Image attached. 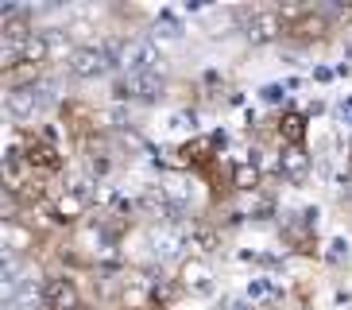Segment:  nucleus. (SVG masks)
Segmentation results:
<instances>
[{
	"instance_id": "nucleus-1",
	"label": "nucleus",
	"mask_w": 352,
	"mask_h": 310,
	"mask_svg": "<svg viewBox=\"0 0 352 310\" xmlns=\"http://www.w3.org/2000/svg\"><path fill=\"white\" fill-rule=\"evenodd\" d=\"M236 20H240V31H244L252 43H275V39L287 35L279 4H252V8H240Z\"/></svg>"
},
{
	"instance_id": "nucleus-2",
	"label": "nucleus",
	"mask_w": 352,
	"mask_h": 310,
	"mask_svg": "<svg viewBox=\"0 0 352 310\" xmlns=\"http://www.w3.org/2000/svg\"><path fill=\"white\" fill-rule=\"evenodd\" d=\"M20 155L28 159L32 171H43V175H54L63 167V147L54 144L51 136H39V132H23L20 136Z\"/></svg>"
},
{
	"instance_id": "nucleus-3",
	"label": "nucleus",
	"mask_w": 352,
	"mask_h": 310,
	"mask_svg": "<svg viewBox=\"0 0 352 310\" xmlns=\"http://www.w3.org/2000/svg\"><path fill=\"white\" fill-rule=\"evenodd\" d=\"M39 299L47 310H78L85 307L82 302V287H78V279L70 271H58V276H47L39 287Z\"/></svg>"
},
{
	"instance_id": "nucleus-4",
	"label": "nucleus",
	"mask_w": 352,
	"mask_h": 310,
	"mask_svg": "<svg viewBox=\"0 0 352 310\" xmlns=\"http://www.w3.org/2000/svg\"><path fill=\"white\" fill-rule=\"evenodd\" d=\"M63 121H66V132L74 136V144L78 147L89 144V140H101V116H97L94 105L66 101L63 105Z\"/></svg>"
},
{
	"instance_id": "nucleus-5",
	"label": "nucleus",
	"mask_w": 352,
	"mask_h": 310,
	"mask_svg": "<svg viewBox=\"0 0 352 310\" xmlns=\"http://www.w3.org/2000/svg\"><path fill=\"white\" fill-rule=\"evenodd\" d=\"M113 66H116L113 51H109V47H94V43H82V47L66 59V70H70L74 78H101V74H109Z\"/></svg>"
},
{
	"instance_id": "nucleus-6",
	"label": "nucleus",
	"mask_w": 352,
	"mask_h": 310,
	"mask_svg": "<svg viewBox=\"0 0 352 310\" xmlns=\"http://www.w3.org/2000/svg\"><path fill=\"white\" fill-rule=\"evenodd\" d=\"M109 51H113L116 66H124L128 74L155 70V62H159L155 43H147V39H124V43H116V47H109Z\"/></svg>"
},
{
	"instance_id": "nucleus-7",
	"label": "nucleus",
	"mask_w": 352,
	"mask_h": 310,
	"mask_svg": "<svg viewBox=\"0 0 352 310\" xmlns=\"http://www.w3.org/2000/svg\"><path fill=\"white\" fill-rule=\"evenodd\" d=\"M85 214H89V194H85V186H66V190H58V198L51 202L54 225H78Z\"/></svg>"
},
{
	"instance_id": "nucleus-8",
	"label": "nucleus",
	"mask_w": 352,
	"mask_h": 310,
	"mask_svg": "<svg viewBox=\"0 0 352 310\" xmlns=\"http://www.w3.org/2000/svg\"><path fill=\"white\" fill-rule=\"evenodd\" d=\"M163 93V78L155 70H144V74H120L116 78V97L120 101H155Z\"/></svg>"
},
{
	"instance_id": "nucleus-9",
	"label": "nucleus",
	"mask_w": 352,
	"mask_h": 310,
	"mask_svg": "<svg viewBox=\"0 0 352 310\" xmlns=\"http://www.w3.org/2000/svg\"><path fill=\"white\" fill-rule=\"evenodd\" d=\"M329 31H333V23H329V16L321 8H306L298 16V20H290L287 23V35L290 39H298V43H321V39H329Z\"/></svg>"
},
{
	"instance_id": "nucleus-10",
	"label": "nucleus",
	"mask_w": 352,
	"mask_h": 310,
	"mask_svg": "<svg viewBox=\"0 0 352 310\" xmlns=\"http://www.w3.org/2000/svg\"><path fill=\"white\" fill-rule=\"evenodd\" d=\"M39 245V233H35L23 217H12L4 221V248H8V256H20V252H32Z\"/></svg>"
},
{
	"instance_id": "nucleus-11",
	"label": "nucleus",
	"mask_w": 352,
	"mask_h": 310,
	"mask_svg": "<svg viewBox=\"0 0 352 310\" xmlns=\"http://www.w3.org/2000/svg\"><path fill=\"white\" fill-rule=\"evenodd\" d=\"M178 279H182V287L194 291V295H209V291H213V271H209L206 260H186L182 271H178Z\"/></svg>"
},
{
	"instance_id": "nucleus-12",
	"label": "nucleus",
	"mask_w": 352,
	"mask_h": 310,
	"mask_svg": "<svg viewBox=\"0 0 352 310\" xmlns=\"http://www.w3.org/2000/svg\"><path fill=\"white\" fill-rule=\"evenodd\" d=\"M275 132H279L283 147H302L306 144V113H283L279 124H275Z\"/></svg>"
},
{
	"instance_id": "nucleus-13",
	"label": "nucleus",
	"mask_w": 352,
	"mask_h": 310,
	"mask_svg": "<svg viewBox=\"0 0 352 310\" xmlns=\"http://www.w3.org/2000/svg\"><path fill=\"white\" fill-rule=\"evenodd\" d=\"M43 47H47V62H66L74 51H78L66 28H47L43 31Z\"/></svg>"
},
{
	"instance_id": "nucleus-14",
	"label": "nucleus",
	"mask_w": 352,
	"mask_h": 310,
	"mask_svg": "<svg viewBox=\"0 0 352 310\" xmlns=\"http://www.w3.org/2000/svg\"><path fill=\"white\" fill-rule=\"evenodd\" d=\"M82 155H85V171H89L94 178L109 175V167H113V152H109L104 140H89V144H82Z\"/></svg>"
},
{
	"instance_id": "nucleus-15",
	"label": "nucleus",
	"mask_w": 352,
	"mask_h": 310,
	"mask_svg": "<svg viewBox=\"0 0 352 310\" xmlns=\"http://www.w3.org/2000/svg\"><path fill=\"white\" fill-rule=\"evenodd\" d=\"M39 74H43L39 62H20V66L4 70V90H8V93H16V90H35Z\"/></svg>"
},
{
	"instance_id": "nucleus-16",
	"label": "nucleus",
	"mask_w": 352,
	"mask_h": 310,
	"mask_svg": "<svg viewBox=\"0 0 352 310\" xmlns=\"http://www.w3.org/2000/svg\"><path fill=\"white\" fill-rule=\"evenodd\" d=\"M306 171H310V159H306V152L302 147H283V155H279V175H287V178H306Z\"/></svg>"
},
{
	"instance_id": "nucleus-17",
	"label": "nucleus",
	"mask_w": 352,
	"mask_h": 310,
	"mask_svg": "<svg viewBox=\"0 0 352 310\" xmlns=\"http://www.w3.org/2000/svg\"><path fill=\"white\" fill-rule=\"evenodd\" d=\"M35 105H39V97H35V90H16V93H4V109H8L16 121H28V116L35 113Z\"/></svg>"
},
{
	"instance_id": "nucleus-18",
	"label": "nucleus",
	"mask_w": 352,
	"mask_h": 310,
	"mask_svg": "<svg viewBox=\"0 0 352 310\" xmlns=\"http://www.w3.org/2000/svg\"><path fill=\"white\" fill-rule=\"evenodd\" d=\"M259 178H263V171H259L256 159H240V163L232 167V186H236V190H256Z\"/></svg>"
},
{
	"instance_id": "nucleus-19",
	"label": "nucleus",
	"mask_w": 352,
	"mask_h": 310,
	"mask_svg": "<svg viewBox=\"0 0 352 310\" xmlns=\"http://www.w3.org/2000/svg\"><path fill=\"white\" fill-rule=\"evenodd\" d=\"M182 159L190 167H197V171H209V163H213V140H194V144H186L182 147Z\"/></svg>"
},
{
	"instance_id": "nucleus-20",
	"label": "nucleus",
	"mask_w": 352,
	"mask_h": 310,
	"mask_svg": "<svg viewBox=\"0 0 352 310\" xmlns=\"http://www.w3.org/2000/svg\"><path fill=\"white\" fill-rule=\"evenodd\" d=\"M120 291H124V302H128V307H140V302L147 299V279H144V276H124Z\"/></svg>"
},
{
	"instance_id": "nucleus-21",
	"label": "nucleus",
	"mask_w": 352,
	"mask_h": 310,
	"mask_svg": "<svg viewBox=\"0 0 352 310\" xmlns=\"http://www.w3.org/2000/svg\"><path fill=\"white\" fill-rule=\"evenodd\" d=\"M78 310H97V307H89V302H85V307H78Z\"/></svg>"
},
{
	"instance_id": "nucleus-22",
	"label": "nucleus",
	"mask_w": 352,
	"mask_h": 310,
	"mask_svg": "<svg viewBox=\"0 0 352 310\" xmlns=\"http://www.w3.org/2000/svg\"><path fill=\"white\" fill-rule=\"evenodd\" d=\"M349 171H352V152H349Z\"/></svg>"
}]
</instances>
